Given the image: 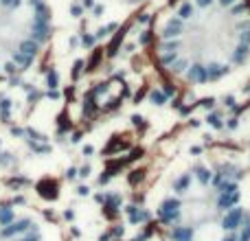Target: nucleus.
I'll return each instance as SVG.
<instances>
[{"label":"nucleus","mask_w":250,"mask_h":241,"mask_svg":"<svg viewBox=\"0 0 250 241\" xmlns=\"http://www.w3.org/2000/svg\"><path fill=\"white\" fill-rule=\"evenodd\" d=\"M149 51L178 86L224 81L250 64V0H165L151 22Z\"/></svg>","instance_id":"f257e3e1"},{"label":"nucleus","mask_w":250,"mask_h":241,"mask_svg":"<svg viewBox=\"0 0 250 241\" xmlns=\"http://www.w3.org/2000/svg\"><path fill=\"white\" fill-rule=\"evenodd\" d=\"M51 38V0H0V83L29 73Z\"/></svg>","instance_id":"f03ea898"},{"label":"nucleus","mask_w":250,"mask_h":241,"mask_svg":"<svg viewBox=\"0 0 250 241\" xmlns=\"http://www.w3.org/2000/svg\"><path fill=\"white\" fill-rule=\"evenodd\" d=\"M215 195V191H213ZM211 198H193V200H182L180 204V226H189V228H195V226L204 224V221H211L215 217V202Z\"/></svg>","instance_id":"7ed1b4c3"},{"label":"nucleus","mask_w":250,"mask_h":241,"mask_svg":"<svg viewBox=\"0 0 250 241\" xmlns=\"http://www.w3.org/2000/svg\"><path fill=\"white\" fill-rule=\"evenodd\" d=\"M193 241H224L226 239V230L222 228L220 221H204V224L195 226L193 235H191Z\"/></svg>","instance_id":"20e7f679"},{"label":"nucleus","mask_w":250,"mask_h":241,"mask_svg":"<svg viewBox=\"0 0 250 241\" xmlns=\"http://www.w3.org/2000/svg\"><path fill=\"white\" fill-rule=\"evenodd\" d=\"M0 241H11V239H0Z\"/></svg>","instance_id":"39448f33"}]
</instances>
